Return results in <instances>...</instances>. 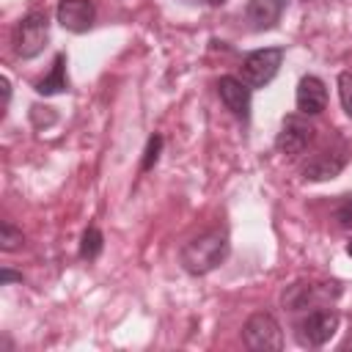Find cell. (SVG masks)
Instances as JSON below:
<instances>
[{"label":"cell","mask_w":352,"mask_h":352,"mask_svg":"<svg viewBox=\"0 0 352 352\" xmlns=\"http://www.w3.org/2000/svg\"><path fill=\"white\" fill-rule=\"evenodd\" d=\"M314 124L308 121V116L302 113H292V116H283L280 121V129L275 135V148L286 157H297L308 148V143L314 140Z\"/></svg>","instance_id":"obj_6"},{"label":"cell","mask_w":352,"mask_h":352,"mask_svg":"<svg viewBox=\"0 0 352 352\" xmlns=\"http://www.w3.org/2000/svg\"><path fill=\"white\" fill-rule=\"evenodd\" d=\"M333 217L341 228H352V195H341L338 204L333 206Z\"/></svg>","instance_id":"obj_17"},{"label":"cell","mask_w":352,"mask_h":352,"mask_svg":"<svg viewBox=\"0 0 352 352\" xmlns=\"http://www.w3.org/2000/svg\"><path fill=\"white\" fill-rule=\"evenodd\" d=\"M327 297H338V286L336 283H305V280H297V283L286 286L280 300H283V308H289V311H308V308H316V302H322Z\"/></svg>","instance_id":"obj_8"},{"label":"cell","mask_w":352,"mask_h":352,"mask_svg":"<svg viewBox=\"0 0 352 352\" xmlns=\"http://www.w3.org/2000/svg\"><path fill=\"white\" fill-rule=\"evenodd\" d=\"M50 41V19L44 11H30L25 14L16 28H14V52L22 60L36 58Z\"/></svg>","instance_id":"obj_3"},{"label":"cell","mask_w":352,"mask_h":352,"mask_svg":"<svg viewBox=\"0 0 352 352\" xmlns=\"http://www.w3.org/2000/svg\"><path fill=\"white\" fill-rule=\"evenodd\" d=\"M338 324H341L338 311H333V308H316V311H308L302 319H297L294 336H297L300 346H324L336 336Z\"/></svg>","instance_id":"obj_4"},{"label":"cell","mask_w":352,"mask_h":352,"mask_svg":"<svg viewBox=\"0 0 352 352\" xmlns=\"http://www.w3.org/2000/svg\"><path fill=\"white\" fill-rule=\"evenodd\" d=\"M250 94H253V88H250L242 77L223 74V77L217 80V96H220V102H223L226 110H228L236 121H242V124L250 121Z\"/></svg>","instance_id":"obj_7"},{"label":"cell","mask_w":352,"mask_h":352,"mask_svg":"<svg viewBox=\"0 0 352 352\" xmlns=\"http://www.w3.org/2000/svg\"><path fill=\"white\" fill-rule=\"evenodd\" d=\"M160 151H162V135H151L148 143H146V151H143V162H140V170H151L160 160Z\"/></svg>","instance_id":"obj_16"},{"label":"cell","mask_w":352,"mask_h":352,"mask_svg":"<svg viewBox=\"0 0 352 352\" xmlns=\"http://www.w3.org/2000/svg\"><path fill=\"white\" fill-rule=\"evenodd\" d=\"M0 85H3V107H8V102H11V80H8V77H3V80H0Z\"/></svg>","instance_id":"obj_20"},{"label":"cell","mask_w":352,"mask_h":352,"mask_svg":"<svg viewBox=\"0 0 352 352\" xmlns=\"http://www.w3.org/2000/svg\"><path fill=\"white\" fill-rule=\"evenodd\" d=\"M286 6H289V0H248V6H245V22L256 33L272 30L280 22Z\"/></svg>","instance_id":"obj_10"},{"label":"cell","mask_w":352,"mask_h":352,"mask_svg":"<svg viewBox=\"0 0 352 352\" xmlns=\"http://www.w3.org/2000/svg\"><path fill=\"white\" fill-rule=\"evenodd\" d=\"M102 248H104V236H102V231L94 228V226L85 228V231H82V239H80V258L94 261V258H99Z\"/></svg>","instance_id":"obj_14"},{"label":"cell","mask_w":352,"mask_h":352,"mask_svg":"<svg viewBox=\"0 0 352 352\" xmlns=\"http://www.w3.org/2000/svg\"><path fill=\"white\" fill-rule=\"evenodd\" d=\"M338 99H341L344 113L352 118V74L349 72H341L338 74Z\"/></svg>","instance_id":"obj_18"},{"label":"cell","mask_w":352,"mask_h":352,"mask_svg":"<svg viewBox=\"0 0 352 352\" xmlns=\"http://www.w3.org/2000/svg\"><path fill=\"white\" fill-rule=\"evenodd\" d=\"M228 250H231L228 234L223 228H212L184 242L179 250V261L187 275L198 278V275H209L212 270H217L228 258Z\"/></svg>","instance_id":"obj_1"},{"label":"cell","mask_w":352,"mask_h":352,"mask_svg":"<svg viewBox=\"0 0 352 352\" xmlns=\"http://www.w3.org/2000/svg\"><path fill=\"white\" fill-rule=\"evenodd\" d=\"M346 165V154L344 151H327L322 148L319 154H314L305 165H302V179L308 182H327V179H336Z\"/></svg>","instance_id":"obj_12"},{"label":"cell","mask_w":352,"mask_h":352,"mask_svg":"<svg viewBox=\"0 0 352 352\" xmlns=\"http://www.w3.org/2000/svg\"><path fill=\"white\" fill-rule=\"evenodd\" d=\"M25 245V234L11 223V220H3L0 223V248L6 250V253H14V250H19Z\"/></svg>","instance_id":"obj_15"},{"label":"cell","mask_w":352,"mask_h":352,"mask_svg":"<svg viewBox=\"0 0 352 352\" xmlns=\"http://www.w3.org/2000/svg\"><path fill=\"white\" fill-rule=\"evenodd\" d=\"M283 58H286V50L283 47H261V50H253L242 58V66H239V77L256 91V88H264L275 80V74L280 72L283 66Z\"/></svg>","instance_id":"obj_2"},{"label":"cell","mask_w":352,"mask_h":352,"mask_svg":"<svg viewBox=\"0 0 352 352\" xmlns=\"http://www.w3.org/2000/svg\"><path fill=\"white\" fill-rule=\"evenodd\" d=\"M11 283H22V272H14L8 267L0 270V286H11Z\"/></svg>","instance_id":"obj_19"},{"label":"cell","mask_w":352,"mask_h":352,"mask_svg":"<svg viewBox=\"0 0 352 352\" xmlns=\"http://www.w3.org/2000/svg\"><path fill=\"white\" fill-rule=\"evenodd\" d=\"M55 19L69 33H85L96 19V6L94 0H58Z\"/></svg>","instance_id":"obj_9"},{"label":"cell","mask_w":352,"mask_h":352,"mask_svg":"<svg viewBox=\"0 0 352 352\" xmlns=\"http://www.w3.org/2000/svg\"><path fill=\"white\" fill-rule=\"evenodd\" d=\"M204 3H206V6H223L226 0H204Z\"/></svg>","instance_id":"obj_21"},{"label":"cell","mask_w":352,"mask_h":352,"mask_svg":"<svg viewBox=\"0 0 352 352\" xmlns=\"http://www.w3.org/2000/svg\"><path fill=\"white\" fill-rule=\"evenodd\" d=\"M36 94L41 96H55V94H66L69 91V77H66V55L58 52L52 60V69L47 77H41L38 82H33Z\"/></svg>","instance_id":"obj_13"},{"label":"cell","mask_w":352,"mask_h":352,"mask_svg":"<svg viewBox=\"0 0 352 352\" xmlns=\"http://www.w3.org/2000/svg\"><path fill=\"white\" fill-rule=\"evenodd\" d=\"M294 102L302 116H319L327 107V85L316 74H302L297 82Z\"/></svg>","instance_id":"obj_11"},{"label":"cell","mask_w":352,"mask_h":352,"mask_svg":"<svg viewBox=\"0 0 352 352\" xmlns=\"http://www.w3.org/2000/svg\"><path fill=\"white\" fill-rule=\"evenodd\" d=\"M346 256H352V239L346 242Z\"/></svg>","instance_id":"obj_22"},{"label":"cell","mask_w":352,"mask_h":352,"mask_svg":"<svg viewBox=\"0 0 352 352\" xmlns=\"http://www.w3.org/2000/svg\"><path fill=\"white\" fill-rule=\"evenodd\" d=\"M242 341L253 352H278L283 349V330L272 314H253L242 327Z\"/></svg>","instance_id":"obj_5"}]
</instances>
